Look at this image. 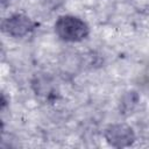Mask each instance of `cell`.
<instances>
[{
	"label": "cell",
	"instance_id": "cell-3",
	"mask_svg": "<svg viewBox=\"0 0 149 149\" xmlns=\"http://www.w3.org/2000/svg\"><path fill=\"white\" fill-rule=\"evenodd\" d=\"M34 29V22L24 14L16 13L6 17L2 22V30L15 38L27 36Z\"/></svg>",
	"mask_w": 149,
	"mask_h": 149
},
{
	"label": "cell",
	"instance_id": "cell-2",
	"mask_svg": "<svg viewBox=\"0 0 149 149\" xmlns=\"http://www.w3.org/2000/svg\"><path fill=\"white\" fill-rule=\"evenodd\" d=\"M105 139L112 147L123 148L134 143L135 134L133 128L126 123H113L106 128Z\"/></svg>",
	"mask_w": 149,
	"mask_h": 149
},
{
	"label": "cell",
	"instance_id": "cell-1",
	"mask_svg": "<svg viewBox=\"0 0 149 149\" xmlns=\"http://www.w3.org/2000/svg\"><path fill=\"white\" fill-rule=\"evenodd\" d=\"M55 33L65 42H80L87 37L90 29L81 19L73 15H62L55 23Z\"/></svg>",
	"mask_w": 149,
	"mask_h": 149
},
{
	"label": "cell",
	"instance_id": "cell-4",
	"mask_svg": "<svg viewBox=\"0 0 149 149\" xmlns=\"http://www.w3.org/2000/svg\"><path fill=\"white\" fill-rule=\"evenodd\" d=\"M6 1H10V0H2V3H5Z\"/></svg>",
	"mask_w": 149,
	"mask_h": 149
}]
</instances>
